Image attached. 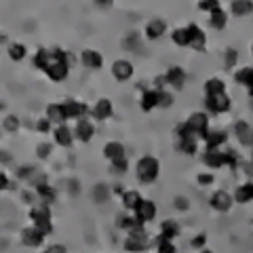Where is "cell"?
Wrapping results in <instances>:
<instances>
[{"label": "cell", "mask_w": 253, "mask_h": 253, "mask_svg": "<svg viewBox=\"0 0 253 253\" xmlns=\"http://www.w3.org/2000/svg\"><path fill=\"white\" fill-rule=\"evenodd\" d=\"M4 126H6V129H9V131H17L19 121H17V118H15V116H6V118H4Z\"/></svg>", "instance_id": "41"}, {"label": "cell", "mask_w": 253, "mask_h": 253, "mask_svg": "<svg viewBox=\"0 0 253 253\" xmlns=\"http://www.w3.org/2000/svg\"><path fill=\"white\" fill-rule=\"evenodd\" d=\"M6 188H9V177H6L4 173L0 171V192H2V190H6Z\"/></svg>", "instance_id": "49"}, {"label": "cell", "mask_w": 253, "mask_h": 253, "mask_svg": "<svg viewBox=\"0 0 253 253\" xmlns=\"http://www.w3.org/2000/svg\"><path fill=\"white\" fill-rule=\"evenodd\" d=\"M209 21H211V26L215 28V30H221V28H224V26H226V13H224V9H221V6L213 9Z\"/></svg>", "instance_id": "32"}, {"label": "cell", "mask_w": 253, "mask_h": 253, "mask_svg": "<svg viewBox=\"0 0 253 253\" xmlns=\"http://www.w3.org/2000/svg\"><path fill=\"white\" fill-rule=\"evenodd\" d=\"M141 201H144V199H141V194L137 192V190H126V192L123 194V205H125L126 209L135 211L139 205H141Z\"/></svg>", "instance_id": "24"}, {"label": "cell", "mask_w": 253, "mask_h": 253, "mask_svg": "<svg viewBox=\"0 0 253 253\" xmlns=\"http://www.w3.org/2000/svg\"><path fill=\"white\" fill-rule=\"evenodd\" d=\"M55 141H57L59 146H63V148H68V146H72V139H74V135H72V131H70V126H66V125H59L57 129H55Z\"/></svg>", "instance_id": "19"}, {"label": "cell", "mask_w": 253, "mask_h": 253, "mask_svg": "<svg viewBox=\"0 0 253 253\" xmlns=\"http://www.w3.org/2000/svg\"><path fill=\"white\" fill-rule=\"evenodd\" d=\"M205 104H207L209 112H213V114H224V112H228V110H230V97H228L226 93L207 95Z\"/></svg>", "instance_id": "7"}, {"label": "cell", "mask_w": 253, "mask_h": 253, "mask_svg": "<svg viewBox=\"0 0 253 253\" xmlns=\"http://www.w3.org/2000/svg\"><path fill=\"white\" fill-rule=\"evenodd\" d=\"M135 171H137V177H139L141 184H152V181L158 177L161 165H158V161L154 156H144V158H139Z\"/></svg>", "instance_id": "3"}, {"label": "cell", "mask_w": 253, "mask_h": 253, "mask_svg": "<svg viewBox=\"0 0 253 253\" xmlns=\"http://www.w3.org/2000/svg\"><path fill=\"white\" fill-rule=\"evenodd\" d=\"M51 61H53V51L41 49L34 55V68H38V70H46L51 66Z\"/></svg>", "instance_id": "26"}, {"label": "cell", "mask_w": 253, "mask_h": 253, "mask_svg": "<svg viewBox=\"0 0 253 253\" xmlns=\"http://www.w3.org/2000/svg\"><path fill=\"white\" fill-rule=\"evenodd\" d=\"M83 63L86 68L97 70V68H101V63H104V57H101V53H97V51L86 49V51H83Z\"/></svg>", "instance_id": "22"}, {"label": "cell", "mask_w": 253, "mask_h": 253, "mask_svg": "<svg viewBox=\"0 0 253 253\" xmlns=\"http://www.w3.org/2000/svg\"><path fill=\"white\" fill-rule=\"evenodd\" d=\"M217 2H215V0H209V2H199V9L201 11H213V9H217Z\"/></svg>", "instance_id": "42"}, {"label": "cell", "mask_w": 253, "mask_h": 253, "mask_svg": "<svg viewBox=\"0 0 253 253\" xmlns=\"http://www.w3.org/2000/svg\"><path fill=\"white\" fill-rule=\"evenodd\" d=\"M199 181H201L203 186H207V184H211V181H213V175H209V173H201V175H199Z\"/></svg>", "instance_id": "48"}, {"label": "cell", "mask_w": 253, "mask_h": 253, "mask_svg": "<svg viewBox=\"0 0 253 253\" xmlns=\"http://www.w3.org/2000/svg\"><path fill=\"white\" fill-rule=\"evenodd\" d=\"M150 245H152V239H150V234L144 230V226H139L129 232V236H126V241H125V249L129 253H141V251H146Z\"/></svg>", "instance_id": "2"}, {"label": "cell", "mask_w": 253, "mask_h": 253, "mask_svg": "<svg viewBox=\"0 0 253 253\" xmlns=\"http://www.w3.org/2000/svg\"><path fill=\"white\" fill-rule=\"evenodd\" d=\"M203 253H211V251H203Z\"/></svg>", "instance_id": "53"}, {"label": "cell", "mask_w": 253, "mask_h": 253, "mask_svg": "<svg viewBox=\"0 0 253 253\" xmlns=\"http://www.w3.org/2000/svg\"><path fill=\"white\" fill-rule=\"evenodd\" d=\"M224 89H226V86H224V83H221L219 78H209V81H207V84H205V91H207V95L226 93Z\"/></svg>", "instance_id": "36"}, {"label": "cell", "mask_w": 253, "mask_h": 253, "mask_svg": "<svg viewBox=\"0 0 253 253\" xmlns=\"http://www.w3.org/2000/svg\"><path fill=\"white\" fill-rule=\"evenodd\" d=\"M93 116L97 118V121L110 118V116H112V101H110V99H99L97 104H95V108H93Z\"/></svg>", "instance_id": "21"}, {"label": "cell", "mask_w": 253, "mask_h": 253, "mask_svg": "<svg viewBox=\"0 0 253 253\" xmlns=\"http://www.w3.org/2000/svg\"><path fill=\"white\" fill-rule=\"evenodd\" d=\"M158 253H177V251H175V245L173 243L163 241V243H158Z\"/></svg>", "instance_id": "39"}, {"label": "cell", "mask_w": 253, "mask_h": 253, "mask_svg": "<svg viewBox=\"0 0 253 253\" xmlns=\"http://www.w3.org/2000/svg\"><path fill=\"white\" fill-rule=\"evenodd\" d=\"M205 241H207V239H205V234H199V236H196V239L192 241V247H196V249H201V247H203V245H205Z\"/></svg>", "instance_id": "47"}, {"label": "cell", "mask_w": 253, "mask_h": 253, "mask_svg": "<svg viewBox=\"0 0 253 253\" xmlns=\"http://www.w3.org/2000/svg\"><path fill=\"white\" fill-rule=\"evenodd\" d=\"M177 236V224L175 221H163V226H161V234L156 236V241L158 243H163V241H169L171 239H175Z\"/></svg>", "instance_id": "23"}, {"label": "cell", "mask_w": 253, "mask_h": 253, "mask_svg": "<svg viewBox=\"0 0 253 253\" xmlns=\"http://www.w3.org/2000/svg\"><path fill=\"white\" fill-rule=\"evenodd\" d=\"M26 46H23L21 42H11L9 44V57L13 59V61H21L23 57H26Z\"/></svg>", "instance_id": "35"}, {"label": "cell", "mask_w": 253, "mask_h": 253, "mask_svg": "<svg viewBox=\"0 0 253 253\" xmlns=\"http://www.w3.org/2000/svg\"><path fill=\"white\" fill-rule=\"evenodd\" d=\"M232 13L236 15V17H243V15H247L253 11V2H249V0H236V2H232Z\"/></svg>", "instance_id": "31"}, {"label": "cell", "mask_w": 253, "mask_h": 253, "mask_svg": "<svg viewBox=\"0 0 253 253\" xmlns=\"http://www.w3.org/2000/svg\"><path fill=\"white\" fill-rule=\"evenodd\" d=\"M112 165H114L116 171H121V173L126 171V158H121V161H116V163H112Z\"/></svg>", "instance_id": "46"}, {"label": "cell", "mask_w": 253, "mask_h": 253, "mask_svg": "<svg viewBox=\"0 0 253 253\" xmlns=\"http://www.w3.org/2000/svg\"><path fill=\"white\" fill-rule=\"evenodd\" d=\"M236 135H239V141L245 146H251L253 144V131L249 129V125L247 123H236Z\"/></svg>", "instance_id": "25"}, {"label": "cell", "mask_w": 253, "mask_h": 253, "mask_svg": "<svg viewBox=\"0 0 253 253\" xmlns=\"http://www.w3.org/2000/svg\"><path fill=\"white\" fill-rule=\"evenodd\" d=\"M93 133H95V129H93L91 121H86V118H81V121H78V125H76V137L81 139V141H91Z\"/></svg>", "instance_id": "20"}, {"label": "cell", "mask_w": 253, "mask_h": 253, "mask_svg": "<svg viewBox=\"0 0 253 253\" xmlns=\"http://www.w3.org/2000/svg\"><path fill=\"white\" fill-rule=\"evenodd\" d=\"M175 203H177V209H188V201H184V199H177Z\"/></svg>", "instance_id": "51"}, {"label": "cell", "mask_w": 253, "mask_h": 253, "mask_svg": "<svg viewBox=\"0 0 253 253\" xmlns=\"http://www.w3.org/2000/svg\"><path fill=\"white\" fill-rule=\"evenodd\" d=\"M236 59H239V53H236L234 49H228V51H226V66L232 68L234 63H236Z\"/></svg>", "instance_id": "40"}, {"label": "cell", "mask_w": 253, "mask_h": 253, "mask_svg": "<svg viewBox=\"0 0 253 253\" xmlns=\"http://www.w3.org/2000/svg\"><path fill=\"white\" fill-rule=\"evenodd\" d=\"M165 81L179 89V86L186 83V72H184V70H181L179 66H173V68L167 70V74H165Z\"/></svg>", "instance_id": "17"}, {"label": "cell", "mask_w": 253, "mask_h": 253, "mask_svg": "<svg viewBox=\"0 0 253 253\" xmlns=\"http://www.w3.org/2000/svg\"><path fill=\"white\" fill-rule=\"evenodd\" d=\"M203 163L211 169H219L221 165H226V154L219 152V150H207V152L203 154Z\"/></svg>", "instance_id": "14"}, {"label": "cell", "mask_w": 253, "mask_h": 253, "mask_svg": "<svg viewBox=\"0 0 253 253\" xmlns=\"http://www.w3.org/2000/svg\"><path fill=\"white\" fill-rule=\"evenodd\" d=\"M251 51H253V46H251Z\"/></svg>", "instance_id": "54"}, {"label": "cell", "mask_w": 253, "mask_h": 253, "mask_svg": "<svg viewBox=\"0 0 253 253\" xmlns=\"http://www.w3.org/2000/svg\"><path fill=\"white\" fill-rule=\"evenodd\" d=\"M186 30H188V34H190V44L188 46H192L194 51H203L205 49V42H207V38H205L203 30L196 26V23H190V26H186Z\"/></svg>", "instance_id": "8"}, {"label": "cell", "mask_w": 253, "mask_h": 253, "mask_svg": "<svg viewBox=\"0 0 253 253\" xmlns=\"http://www.w3.org/2000/svg\"><path fill=\"white\" fill-rule=\"evenodd\" d=\"M61 108H63V114H66V118H78V121H81V116L86 114V106L81 104V101H74V99L63 101Z\"/></svg>", "instance_id": "11"}, {"label": "cell", "mask_w": 253, "mask_h": 253, "mask_svg": "<svg viewBox=\"0 0 253 253\" xmlns=\"http://www.w3.org/2000/svg\"><path fill=\"white\" fill-rule=\"evenodd\" d=\"M44 253H66V247L63 245H51L49 249H44Z\"/></svg>", "instance_id": "45"}, {"label": "cell", "mask_w": 253, "mask_h": 253, "mask_svg": "<svg viewBox=\"0 0 253 253\" xmlns=\"http://www.w3.org/2000/svg\"><path fill=\"white\" fill-rule=\"evenodd\" d=\"M112 76L116 78V81H129V78L133 76V66L131 61L126 59H118L112 63Z\"/></svg>", "instance_id": "9"}, {"label": "cell", "mask_w": 253, "mask_h": 253, "mask_svg": "<svg viewBox=\"0 0 253 253\" xmlns=\"http://www.w3.org/2000/svg\"><path fill=\"white\" fill-rule=\"evenodd\" d=\"M184 126H186L190 133H192L194 137L205 139V135L209 133V118H207V114H203V112H194V114L184 123Z\"/></svg>", "instance_id": "4"}, {"label": "cell", "mask_w": 253, "mask_h": 253, "mask_svg": "<svg viewBox=\"0 0 253 253\" xmlns=\"http://www.w3.org/2000/svg\"><path fill=\"white\" fill-rule=\"evenodd\" d=\"M135 217H137V221H141V224L152 221L156 217V205L152 201H141V205L135 209Z\"/></svg>", "instance_id": "10"}, {"label": "cell", "mask_w": 253, "mask_h": 253, "mask_svg": "<svg viewBox=\"0 0 253 253\" xmlns=\"http://www.w3.org/2000/svg\"><path fill=\"white\" fill-rule=\"evenodd\" d=\"M44 72H46V76H49L51 81H55V83L63 81V78L68 76V72H70L68 55L63 53V51H59V49H55V51H53V61H51V66L46 68Z\"/></svg>", "instance_id": "1"}, {"label": "cell", "mask_w": 253, "mask_h": 253, "mask_svg": "<svg viewBox=\"0 0 253 253\" xmlns=\"http://www.w3.org/2000/svg\"><path fill=\"white\" fill-rule=\"evenodd\" d=\"M21 241H23V245H28V247H38V245H42L44 234H42L41 230H38V228L30 226V228H23V232H21Z\"/></svg>", "instance_id": "12"}, {"label": "cell", "mask_w": 253, "mask_h": 253, "mask_svg": "<svg viewBox=\"0 0 253 253\" xmlns=\"http://www.w3.org/2000/svg\"><path fill=\"white\" fill-rule=\"evenodd\" d=\"M104 156L112 163L121 161V158H126L125 156V146L118 144V141H110V144H106V148H104Z\"/></svg>", "instance_id": "15"}, {"label": "cell", "mask_w": 253, "mask_h": 253, "mask_svg": "<svg viewBox=\"0 0 253 253\" xmlns=\"http://www.w3.org/2000/svg\"><path fill=\"white\" fill-rule=\"evenodd\" d=\"M173 104V95L167 91H158V106L161 108H169Z\"/></svg>", "instance_id": "38"}, {"label": "cell", "mask_w": 253, "mask_h": 253, "mask_svg": "<svg viewBox=\"0 0 253 253\" xmlns=\"http://www.w3.org/2000/svg\"><path fill=\"white\" fill-rule=\"evenodd\" d=\"M95 199H101V203H104L106 199H108V192H106V188L104 186H101V188H97V190H95Z\"/></svg>", "instance_id": "44"}, {"label": "cell", "mask_w": 253, "mask_h": 253, "mask_svg": "<svg viewBox=\"0 0 253 253\" xmlns=\"http://www.w3.org/2000/svg\"><path fill=\"white\" fill-rule=\"evenodd\" d=\"M30 217L32 221H34V228H38L44 236L53 232V224H51V211L46 205H42V207H34L30 211Z\"/></svg>", "instance_id": "5"}, {"label": "cell", "mask_w": 253, "mask_h": 253, "mask_svg": "<svg viewBox=\"0 0 253 253\" xmlns=\"http://www.w3.org/2000/svg\"><path fill=\"white\" fill-rule=\"evenodd\" d=\"M49 152H51V144H41V146H38V156H41V158H46V156H49Z\"/></svg>", "instance_id": "43"}, {"label": "cell", "mask_w": 253, "mask_h": 253, "mask_svg": "<svg viewBox=\"0 0 253 253\" xmlns=\"http://www.w3.org/2000/svg\"><path fill=\"white\" fill-rule=\"evenodd\" d=\"M158 108V91H146L144 95H141V110L144 112H150V110Z\"/></svg>", "instance_id": "27"}, {"label": "cell", "mask_w": 253, "mask_h": 253, "mask_svg": "<svg viewBox=\"0 0 253 253\" xmlns=\"http://www.w3.org/2000/svg\"><path fill=\"white\" fill-rule=\"evenodd\" d=\"M165 30H167V23L163 19H152V21H148V26H146V36L150 41H156V38H161L165 34Z\"/></svg>", "instance_id": "16"}, {"label": "cell", "mask_w": 253, "mask_h": 253, "mask_svg": "<svg viewBox=\"0 0 253 253\" xmlns=\"http://www.w3.org/2000/svg\"><path fill=\"white\" fill-rule=\"evenodd\" d=\"M177 148H179V152H184V154H196V150H199L196 137L186 129L184 125L177 126Z\"/></svg>", "instance_id": "6"}, {"label": "cell", "mask_w": 253, "mask_h": 253, "mask_svg": "<svg viewBox=\"0 0 253 253\" xmlns=\"http://www.w3.org/2000/svg\"><path fill=\"white\" fill-rule=\"evenodd\" d=\"M249 95H251V97H253V83L249 84Z\"/></svg>", "instance_id": "52"}, {"label": "cell", "mask_w": 253, "mask_h": 253, "mask_svg": "<svg viewBox=\"0 0 253 253\" xmlns=\"http://www.w3.org/2000/svg\"><path fill=\"white\" fill-rule=\"evenodd\" d=\"M232 203H234V199L226 192V190H219V192H215L211 196V207L217 209V211H228L232 207Z\"/></svg>", "instance_id": "13"}, {"label": "cell", "mask_w": 253, "mask_h": 253, "mask_svg": "<svg viewBox=\"0 0 253 253\" xmlns=\"http://www.w3.org/2000/svg\"><path fill=\"white\" fill-rule=\"evenodd\" d=\"M116 226L118 228H125V230H135V228H139V226H144L141 221H137L135 217H129V215H118L116 217Z\"/></svg>", "instance_id": "29"}, {"label": "cell", "mask_w": 253, "mask_h": 253, "mask_svg": "<svg viewBox=\"0 0 253 253\" xmlns=\"http://www.w3.org/2000/svg\"><path fill=\"white\" fill-rule=\"evenodd\" d=\"M234 78H236V83H241V84H251L253 83V68H243L241 72H236L234 74Z\"/></svg>", "instance_id": "37"}, {"label": "cell", "mask_w": 253, "mask_h": 253, "mask_svg": "<svg viewBox=\"0 0 253 253\" xmlns=\"http://www.w3.org/2000/svg\"><path fill=\"white\" fill-rule=\"evenodd\" d=\"M46 116H49V121H55V123L66 121V114H63L61 104H51L49 108H46Z\"/></svg>", "instance_id": "33"}, {"label": "cell", "mask_w": 253, "mask_h": 253, "mask_svg": "<svg viewBox=\"0 0 253 253\" xmlns=\"http://www.w3.org/2000/svg\"><path fill=\"white\" fill-rule=\"evenodd\" d=\"M173 42H175L177 46H188L190 44V34H188V30L186 28H177V30H173Z\"/></svg>", "instance_id": "34"}, {"label": "cell", "mask_w": 253, "mask_h": 253, "mask_svg": "<svg viewBox=\"0 0 253 253\" xmlns=\"http://www.w3.org/2000/svg\"><path fill=\"white\" fill-rule=\"evenodd\" d=\"M49 126H51V121H49V118H44V121L38 123V129H41V131H46Z\"/></svg>", "instance_id": "50"}, {"label": "cell", "mask_w": 253, "mask_h": 253, "mask_svg": "<svg viewBox=\"0 0 253 253\" xmlns=\"http://www.w3.org/2000/svg\"><path fill=\"white\" fill-rule=\"evenodd\" d=\"M36 192L41 194V199H42V203L46 205V207H49V205L55 201V190H53L51 186H46L44 181H42V184H38V186H36Z\"/></svg>", "instance_id": "30"}, {"label": "cell", "mask_w": 253, "mask_h": 253, "mask_svg": "<svg viewBox=\"0 0 253 253\" xmlns=\"http://www.w3.org/2000/svg\"><path fill=\"white\" fill-rule=\"evenodd\" d=\"M251 199H253V184H243L236 188V192H234L236 203H249Z\"/></svg>", "instance_id": "28"}, {"label": "cell", "mask_w": 253, "mask_h": 253, "mask_svg": "<svg viewBox=\"0 0 253 253\" xmlns=\"http://www.w3.org/2000/svg\"><path fill=\"white\" fill-rule=\"evenodd\" d=\"M228 135L224 131H209L205 135V144H207V150H219L221 144H226Z\"/></svg>", "instance_id": "18"}]
</instances>
